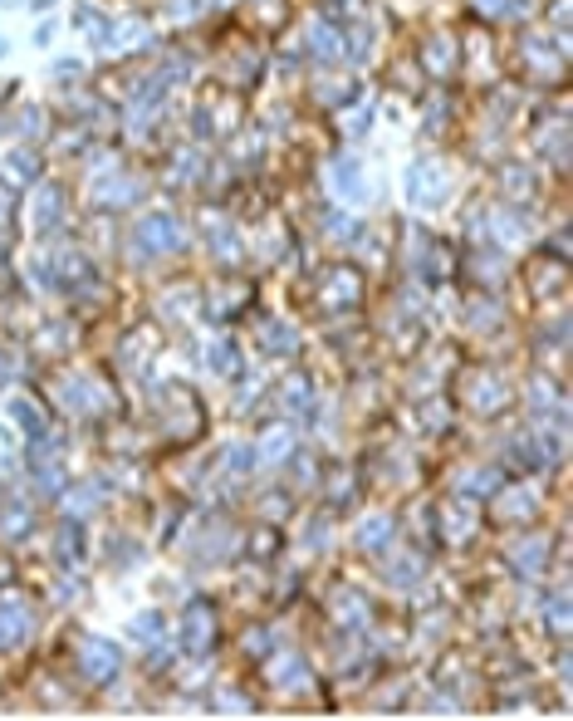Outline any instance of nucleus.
<instances>
[{
	"label": "nucleus",
	"mask_w": 573,
	"mask_h": 721,
	"mask_svg": "<svg viewBox=\"0 0 573 721\" xmlns=\"http://www.w3.org/2000/svg\"><path fill=\"white\" fill-rule=\"evenodd\" d=\"M177 226L167 221V216H157V221H147L142 226V236H152V246H177V236H172Z\"/></svg>",
	"instance_id": "obj_1"
},
{
	"label": "nucleus",
	"mask_w": 573,
	"mask_h": 721,
	"mask_svg": "<svg viewBox=\"0 0 573 721\" xmlns=\"http://www.w3.org/2000/svg\"><path fill=\"white\" fill-rule=\"evenodd\" d=\"M387 530H392V520H368L358 540H363V545H378V540H387Z\"/></svg>",
	"instance_id": "obj_2"
},
{
	"label": "nucleus",
	"mask_w": 573,
	"mask_h": 721,
	"mask_svg": "<svg viewBox=\"0 0 573 721\" xmlns=\"http://www.w3.org/2000/svg\"><path fill=\"white\" fill-rule=\"evenodd\" d=\"M216 368L221 373H235V349L230 344H216Z\"/></svg>",
	"instance_id": "obj_3"
},
{
	"label": "nucleus",
	"mask_w": 573,
	"mask_h": 721,
	"mask_svg": "<svg viewBox=\"0 0 573 721\" xmlns=\"http://www.w3.org/2000/svg\"><path fill=\"white\" fill-rule=\"evenodd\" d=\"M0 54H5V44H0Z\"/></svg>",
	"instance_id": "obj_4"
}]
</instances>
